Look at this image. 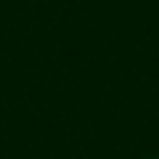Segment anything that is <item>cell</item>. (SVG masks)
<instances>
[{
    "label": "cell",
    "instance_id": "6da1fadb",
    "mask_svg": "<svg viewBox=\"0 0 159 159\" xmlns=\"http://www.w3.org/2000/svg\"><path fill=\"white\" fill-rule=\"evenodd\" d=\"M151 159H159V157H151Z\"/></svg>",
    "mask_w": 159,
    "mask_h": 159
}]
</instances>
